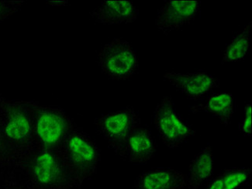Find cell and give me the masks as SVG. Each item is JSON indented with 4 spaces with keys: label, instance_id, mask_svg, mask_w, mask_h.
<instances>
[{
    "label": "cell",
    "instance_id": "6da1fadb",
    "mask_svg": "<svg viewBox=\"0 0 252 189\" xmlns=\"http://www.w3.org/2000/svg\"><path fill=\"white\" fill-rule=\"evenodd\" d=\"M37 104L0 96V167L18 168L33 151V115Z\"/></svg>",
    "mask_w": 252,
    "mask_h": 189
},
{
    "label": "cell",
    "instance_id": "7a4b0ae2",
    "mask_svg": "<svg viewBox=\"0 0 252 189\" xmlns=\"http://www.w3.org/2000/svg\"><path fill=\"white\" fill-rule=\"evenodd\" d=\"M32 189H75L62 150H34L20 164Z\"/></svg>",
    "mask_w": 252,
    "mask_h": 189
},
{
    "label": "cell",
    "instance_id": "3957f363",
    "mask_svg": "<svg viewBox=\"0 0 252 189\" xmlns=\"http://www.w3.org/2000/svg\"><path fill=\"white\" fill-rule=\"evenodd\" d=\"M61 150L71 181L75 188L80 187L96 171L101 160L99 148L84 131L75 126Z\"/></svg>",
    "mask_w": 252,
    "mask_h": 189
},
{
    "label": "cell",
    "instance_id": "277c9868",
    "mask_svg": "<svg viewBox=\"0 0 252 189\" xmlns=\"http://www.w3.org/2000/svg\"><path fill=\"white\" fill-rule=\"evenodd\" d=\"M75 127L73 120L63 109L37 103L33 115V151L62 149Z\"/></svg>",
    "mask_w": 252,
    "mask_h": 189
},
{
    "label": "cell",
    "instance_id": "5b68a950",
    "mask_svg": "<svg viewBox=\"0 0 252 189\" xmlns=\"http://www.w3.org/2000/svg\"><path fill=\"white\" fill-rule=\"evenodd\" d=\"M141 124V119L130 106L102 115L95 121L97 130L122 158H126L129 139Z\"/></svg>",
    "mask_w": 252,
    "mask_h": 189
},
{
    "label": "cell",
    "instance_id": "8992f818",
    "mask_svg": "<svg viewBox=\"0 0 252 189\" xmlns=\"http://www.w3.org/2000/svg\"><path fill=\"white\" fill-rule=\"evenodd\" d=\"M98 63L102 72L117 80L130 79L138 69V58L130 43L116 38L102 47Z\"/></svg>",
    "mask_w": 252,
    "mask_h": 189
},
{
    "label": "cell",
    "instance_id": "52a82bcc",
    "mask_svg": "<svg viewBox=\"0 0 252 189\" xmlns=\"http://www.w3.org/2000/svg\"><path fill=\"white\" fill-rule=\"evenodd\" d=\"M154 124L160 139L168 148H179L195 134V131L180 119L169 96L164 97L156 106Z\"/></svg>",
    "mask_w": 252,
    "mask_h": 189
},
{
    "label": "cell",
    "instance_id": "ba28073f",
    "mask_svg": "<svg viewBox=\"0 0 252 189\" xmlns=\"http://www.w3.org/2000/svg\"><path fill=\"white\" fill-rule=\"evenodd\" d=\"M199 10L198 1H167L158 11L155 24L167 34L193 22Z\"/></svg>",
    "mask_w": 252,
    "mask_h": 189
},
{
    "label": "cell",
    "instance_id": "9c48e42d",
    "mask_svg": "<svg viewBox=\"0 0 252 189\" xmlns=\"http://www.w3.org/2000/svg\"><path fill=\"white\" fill-rule=\"evenodd\" d=\"M164 77L187 98L195 100L219 87V81L205 71L166 72Z\"/></svg>",
    "mask_w": 252,
    "mask_h": 189
},
{
    "label": "cell",
    "instance_id": "30bf717a",
    "mask_svg": "<svg viewBox=\"0 0 252 189\" xmlns=\"http://www.w3.org/2000/svg\"><path fill=\"white\" fill-rule=\"evenodd\" d=\"M138 9L133 2L126 0L104 1L92 12L91 17L96 22L105 25L131 24L138 17Z\"/></svg>",
    "mask_w": 252,
    "mask_h": 189
},
{
    "label": "cell",
    "instance_id": "8fae6325",
    "mask_svg": "<svg viewBox=\"0 0 252 189\" xmlns=\"http://www.w3.org/2000/svg\"><path fill=\"white\" fill-rule=\"evenodd\" d=\"M187 186V175L176 170L145 171L136 179L133 189H183Z\"/></svg>",
    "mask_w": 252,
    "mask_h": 189
},
{
    "label": "cell",
    "instance_id": "7c38bea8",
    "mask_svg": "<svg viewBox=\"0 0 252 189\" xmlns=\"http://www.w3.org/2000/svg\"><path fill=\"white\" fill-rule=\"evenodd\" d=\"M156 152V144L150 131L140 126L129 139L126 157L130 163L144 164L153 158Z\"/></svg>",
    "mask_w": 252,
    "mask_h": 189
},
{
    "label": "cell",
    "instance_id": "4fadbf2b",
    "mask_svg": "<svg viewBox=\"0 0 252 189\" xmlns=\"http://www.w3.org/2000/svg\"><path fill=\"white\" fill-rule=\"evenodd\" d=\"M193 113L206 112L218 117L225 125L230 124L234 113V99L230 93H222L210 97L204 103L190 107Z\"/></svg>",
    "mask_w": 252,
    "mask_h": 189
},
{
    "label": "cell",
    "instance_id": "5bb4252c",
    "mask_svg": "<svg viewBox=\"0 0 252 189\" xmlns=\"http://www.w3.org/2000/svg\"><path fill=\"white\" fill-rule=\"evenodd\" d=\"M214 171V158L210 146L202 150L189 165V177L187 179L189 189H199L210 179Z\"/></svg>",
    "mask_w": 252,
    "mask_h": 189
},
{
    "label": "cell",
    "instance_id": "9a60e30c",
    "mask_svg": "<svg viewBox=\"0 0 252 189\" xmlns=\"http://www.w3.org/2000/svg\"><path fill=\"white\" fill-rule=\"evenodd\" d=\"M250 168L225 169L210 181L206 189H239L250 180Z\"/></svg>",
    "mask_w": 252,
    "mask_h": 189
},
{
    "label": "cell",
    "instance_id": "2e32d148",
    "mask_svg": "<svg viewBox=\"0 0 252 189\" xmlns=\"http://www.w3.org/2000/svg\"><path fill=\"white\" fill-rule=\"evenodd\" d=\"M252 25L251 21L245 29L233 39L227 49L225 50L223 63L239 62L245 59L250 48Z\"/></svg>",
    "mask_w": 252,
    "mask_h": 189
},
{
    "label": "cell",
    "instance_id": "e0dca14e",
    "mask_svg": "<svg viewBox=\"0 0 252 189\" xmlns=\"http://www.w3.org/2000/svg\"><path fill=\"white\" fill-rule=\"evenodd\" d=\"M24 3V1H0V23L17 13Z\"/></svg>",
    "mask_w": 252,
    "mask_h": 189
},
{
    "label": "cell",
    "instance_id": "ac0fdd59",
    "mask_svg": "<svg viewBox=\"0 0 252 189\" xmlns=\"http://www.w3.org/2000/svg\"><path fill=\"white\" fill-rule=\"evenodd\" d=\"M241 132L245 136L252 135V106L247 103L245 107V117L241 124Z\"/></svg>",
    "mask_w": 252,
    "mask_h": 189
},
{
    "label": "cell",
    "instance_id": "d6986e66",
    "mask_svg": "<svg viewBox=\"0 0 252 189\" xmlns=\"http://www.w3.org/2000/svg\"><path fill=\"white\" fill-rule=\"evenodd\" d=\"M2 189H32L27 182H20L13 175L6 177Z\"/></svg>",
    "mask_w": 252,
    "mask_h": 189
},
{
    "label": "cell",
    "instance_id": "ffe728a7",
    "mask_svg": "<svg viewBox=\"0 0 252 189\" xmlns=\"http://www.w3.org/2000/svg\"><path fill=\"white\" fill-rule=\"evenodd\" d=\"M2 151V136H1V126H0V154Z\"/></svg>",
    "mask_w": 252,
    "mask_h": 189
}]
</instances>
